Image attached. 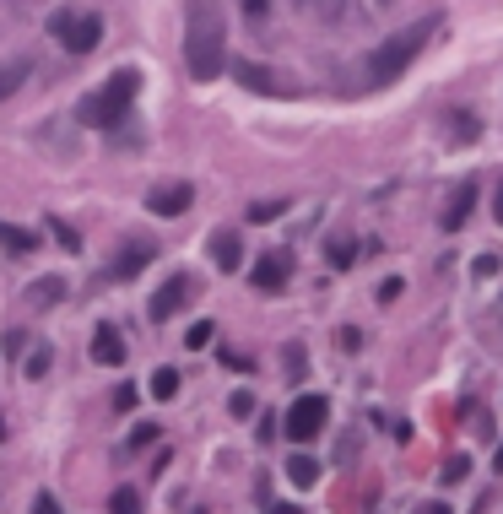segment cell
I'll use <instances>...</instances> for the list:
<instances>
[{
	"label": "cell",
	"mask_w": 503,
	"mask_h": 514,
	"mask_svg": "<svg viewBox=\"0 0 503 514\" xmlns=\"http://www.w3.org/2000/svg\"><path fill=\"white\" fill-rule=\"evenodd\" d=\"M228 65V22H222L217 0H190V22H184V71L195 82H211Z\"/></svg>",
	"instance_id": "cell-1"
},
{
	"label": "cell",
	"mask_w": 503,
	"mask_h": 514,
	"mask_svg": "<svg viewBox=\"0 0 503 514\" xmlns=\"http://www.w3.org/2000/svg\"><path fill=\"white\" fill-rule=\"evenodd\" d=\"M439 33V17H422V22H412V28H401V33H390L385 44L368 55V71H363V82L368 87H385V82H395V76L412 65L422 49H428V38Z\"/></svg>",
	"instance_id": "cell-2"
},
{
	"label": "cell",
	"mask_w": 503,
	"mask_h": 514,
	"mask_svg": "<svg viewBox=\"0 0 503 514\" xmlns=\"http://www.w3.org/2000/svg\"><path fill=\"white\" fill-rule=\"evenodd\" d=\"M141 92V71H114L103 87H92L82 98V109H76V120L92 125V130H114L119 120L130 114V103H136Z\"/></svg>",
	"instance_id": "cell-3"
},
{
	"label": "cell",
	"mask_w": 503,
	"mask_h": 514,
	"mask_svg": "<svg viewBox=\"0 0 503 514\" xmlns=\"http://www.w3.org/2000/svg\"><path fill=\"white\" fill-rule=\"evenodd\" d=\"M49 33H55L71 55H92L98 38H103V17H92V11H60V17H49Z\"/></svg>",
	"instance_id": "cell-4"
},
{
	"label": "cell",
	"mask_w": 503,
	"mask_h": 514,
	"mask_svg": "<svg viewBox=\"0 0 503 514\" xmlns=\"http://www.w3.org/2000/svg\"><path fill=\"white\" fill-rule=\"evenodd\" d=\"M330 423V401L325 395H298L293 406H287V439L293 444H309V439H320V428Z\"/></svg>",
	"instance_id": "cell-5"
},
{
	"label": "cell",
	"mask_w": 503,
	"mask_h": 514,
	"mask_svg": "<svg viewBox=\"0 0 503 514\" xmlns=\"http://www.w3.org/2000/svg\"><path fill=\"white\" fill-rule=\"evenodd\" d=\"M190 293H195V287H190V276H184V271H179V276H168V282L152 293L147 314H152V320H174V314L184 309V303H190Z\"/></svg>",
	"instance_id": "cell-6"
},
{
	"label": "cell",
	"mask_w": 503,
	"mask_h": 514,
	"mask_svg": "<svg viewBox=\"0 0 503 514\" xmlns=\"http://www.w3.org/2000/svg\"><path fill=\"white\" fill-rule=\"evenodd\" d=\"M152 260H157V244H152V239H130L125 255H119L114 266H109V276H114V282H136V276L147 271Z\"/></svg>",
	"instance_id": "cell-7"
},
{
	"label": "cell",
	"mask_w": 503,
	"mask_h": 514,
	"mask_svg": "<svg viewBox=\"0 0 503 514\" xmlns=\"http://www.w3.org/2000/svg\"><path fill=\"white\" fill-rule=\"evenodd\" d=\"M287 276H293V255H287V249H276V255H260L255 260V276H249V282H255L260 293H282Z\"/></svg>",
	"instance_id": "cell-8"
},
{
	"label": "cell",
	"mask_w": 503,
	"mask_h": 514,
	"mask_svg": "<svg viewBox=\"0 0 503 514\" xmlns=\"http://www.w3.org/2000/svg\"><path fill=\"white\" fill-rule=\"evenodd\" d=\"M233 76H238L249 92H271V98H276V92H298L287 76H276V71H266V65H255V60H233Z\"/></svg>",
	"instance_id": "cell-9"
},
{
	"label": "cell",
	"mask_w": 503,
	"mask_h": 514,
	"mask_svg": "<svg viewBox=\"0 0 503 514\" xmlns=\"http://www.w3.org/2000/svg\"><path fill=\"white\" fill-rule=\"evenodd\" d=\"M190 201H195L190 184H163V190L147 195V212H157V217H179V212H190Z\"/></svg>",
	"instance_id": "cell-10"
},
{
	"label": "cell",
	"mask_w": 503,
	"mask_h": 514,
	"mask_svg": "<svg viewBox=\"0 0 503 514\" xmlns=\"http://www.w3.org/2000/svg\"><path fill=\"white\" fill-rule=\"evenodd\" d=\"M471 212H476V184L466 179V184H455V190H449V206H444V233H460Z\"/></svg>",
	"instance_id": "cell-11"
},
{
	"label": "cell",
	"mask_w": 503,
	"mask_h": 514,
	"mask_svg": "<svg viewBox=\"0 0 503 514\" xmlns=\"http://www.w3.org/2000/svg\"><path fill=\"white\" fill-rule=\"evenodd\" d=\"M92 363H103V368H119V363H125V336H119L109 320L92 331Z\"/></svg>",
	"instance_id": "cell-12"
},
{
	"label": "cell",
	"mask_w": 503,
	"mask_h": 514,
	"mask_svg": "<svg viewBox=\"0 0 503 514\" xmlns=\"http://www.w3.org/2000/svg\"><path fill=\"white\" fill-rule=\"evenodd\" d=\"M211 260H217V271H238L244 266V239L233 228H217L211 233Z\"/></svg>",
	"instance_id": "cell-13"
},
{
	"label": "cell",
	"mask_w": 503,
	"mask_h": 514,
	"mask_svg": "<svg viewBox=\"0 0 503 514\" xmlns=\"http://www.w3.org/2000/svg\"><path fill=\"white\" fill-rule=\"evenodd\" d=\"M444 130H449V141H455V147H471V141L482 136V120L466 114V109H444Z\"/></svg>",
	"instance_id": "cell-14"
},
{
	"label": "cell",
	"mask_w": 503,
	"mask_h": 514,
	"mask_svg": "<svg viewBox=\"0 0 503 514\" xmlns=\"http://www.w3.org/2000/svg\"><path fill=\"white\" fill-rule=\"evenodd\" d=\"M60 298H65V276H38V282H28V293H22L28 309H49Z\"/></svg>",
	"instance_id": "cell-15"
},
{
	"label": "cell",
	"mask_w": 503,
	"mask_h": 514,
	"mask_svg": "<svg viewBox=\"0 0 503 514\" xmlns=\"http://www.w3.org/2000/svg\"><path fill=\"white\" fill-rule=\"evenodd\" d=\"M287 482H293V487H314V482H320V460H314V455H293V460H287Z\"/></svg>",
	"instance_id": "cell-16"
},
{
	"label": "cell",
	"mask_w": 503,
	"mask_h": 514,
	"mask_svg": "<svg viewBox=\"0 0 503 514\" xmlns=\"http://www.w3.org/2000/svg\"><path fill=\"white\" fill-rule=\"evenodd\" d=\"M0 244H6V249H17V255H33V249H38V233L17 228V222H0Z\"/></svg>",
	"instance_id": "cell-17"
},
{
	"label": "cell",
	"mask_w": 503,
	"mask_h": 514,
	"mask_svg": "<svg viewBox=\"0 0 503 514\" xmlns=\"http://www.w3.org/2000/svg\"><path fill=\"white\" fill-rule=\"evenodd\" d=\"M325 255H330V266H336V271H347L352 260H357V239H347V233H336V239L325 244Z\"/></svg>",
	"instance_id": "cell-18"
},
{
	"label": "cell",
	"mask_w": 503,
	"mask_h": 514,
	"mask_svg": "<svg viewBox=\"0 0 503 514\" xmlns=\"http://www.w3.org/2000/svg\"><path fill=\"white\" fill-rule=\"evenodd\" d=\"M152 395H157V401H174V395H179V368H157V374H152Z\"/></svg>",
	"instance_id": "cell-19"
},
{
	"label": "cell",
	"mask_w": 503,
	"mask_h": 514,
	"mask_svg": "<svg viewBox=\"0 0 503 514\" xmlns=\"http://www.w3.org/2000/svg\"><path fill=\"white\" fill-rule=\"evenodd\" d=\"M109 514H141V493L136 487H119V493L109 498Z\"/></svg>",
	"instance_id": "cell-20"
},
{
	"label": "cell",
	"mask_w": 503,
	"mask_h": 514,
	"mask_svg": "<svg viewBox=\"0 0 503 514\" xmlns=\"http://www.w3.org/2000/svg\"><path fill=\"white\" fill-rule=\"evenodd\" d=\"M22 76H28V65H0V98H11V92H17L22 87Z\"/></svg>",
	"instance_id": "cell-21"
},
{
	"label": "cell",
	"mask_w": 503,
	"mask_h": 514,
	"mask_svg": "<svg viewBox=\"0 0 503 514\" xmlns=\"http://www.w3.org/2000/svg\"><path fill=\"white\" fill-rule=\"evenodd\" d=\"M49 363H55V352H49V347H33V352H28V379H44Z\"/></svg>",
	"instance_id": "cell-22"
},
{
	"label": "cell",
	"mask_w": 503,
	"mask_h": 514,
	"mask_svg": "<svg viewBox=\"0 0 503 514\" xmlns=\"http://www.w3.org/2000/svg\"><path fill=\"white\" fill-rule=\"evenodd\" d=\"M49 233H55V239L65 244V249H71V255H82V233H76V228H65V222L55 217V222H49Z\"/></svg>",
	"instance_id": "cell-23"
},
{
	"label": "cell",
	"mask_w": 503,
	"mask_h": 514,
	"mask_svg": "<svg viewBox=\"0 0 503 514\" xmlns=\"http://www.w3.org/2000/svg\"><path fill=\"white\" fill-rule=\"evenodd\" d=\"M136 401H141L136 385H119V390H114V412H136Z\"/></svg>",
	"instance_id": "cell-24"
},
{
	"label": "cell",
	"mask_w": 503,
	"mask_h": 514,
	"mask_svg": "<svg viewBox=\"0 0 503 514\" xmlns=\"http://www.w3.org/2000/svg\"><path fill=\"white\" fill-rule=\"evenodd\" d=\"M228 412H233V417H255V395H249V390H238L233 401H228Z\"/></svg>",
	"instance_id": "cell-25"
},
{
	"label": "cell",
	"mask_w": 503,
	"mask_h": 514,
	"mask_svg": "<svg viewBox=\"0 0 503 514\" xmlns=\"http://www.w3.org/2000/svg\"><path fill=\"white\" fill-rule=\"evenodd\" d=\"M249 217H255V222H271V217H282V201H255V206H249Z\"/></svg>",
	"instance_id": "cell-26"
},
{
	"label": "cell",
	"mask_w": 503,
	"mask_h": 514,
	"mask_svg": "<svg viewBox=\"0 0 503 514\" xmlns=\"http://www.w3.org/2000/svg\"><path fill=\"white\" fill-rule=\"evenodd\" d=\"M206 341H211V320H201V325H190V336H184V347H206Z\"/></svg>",
	"instance_id": "cell-27"
},
{
	"label": "cell",
	"mask_w": 503,
	"mask_h": 514,
	"mask_svg": "<svg viewBox=\"0 0 503 514\" xmlns=\"http://www.w3.org/2000/svg\"><path fill=\"white\" fill-rule=\"evenodd\" d=\"M466 471H471V460H466V455L444 460V482H460V477H466Z\"/></svg>",
	"instance_id": "cell-28"
},
{
	"label": "cell",
	"mask_w": 503,
	"mask_h": 514,
	"mask_svg": "<svg viewBox=\"0 0 503 514\" xmlns=\"http://www.w3.org/2000/svg\"><path fill=\"white\" fill-rule=\"evenodd\" d=\"M152 439H157V423H136V433H130V444H136V450H147Z\"/></svg>",
	"instance_id": "cell-29"
},
{
	"label": "cell",
	"mask_w": 503,
	"mask_h": 514,
	"mask_svg": "<svg viewBox=\"0 0 503 514\" xmlns=\"http://www.w3.org/2000/svg\"><path fill=\"white\" fill-rule=\"evenodd\" d=\"M33 514H65V509H60L55 493H38V498H33Z\"/></svg>",
	"instance_id": "cell-30"
},
{
	"label": "cell",
	"mask_w": 503,
	"mask_h": 514,
	"mask_svg": "<svg viewBox=\"0 0 503 514\" xmlns=\"http://www.w3.org/2000/svg\"><path fill=\"white\" fill-rule=\"evenodd\" d=\"M471 271H476V276H493V271H498V255H476Z\"/></svg>",
	"instance_id": "cell-31"
},
{
	"label": "cell",
	"mask_w": 503,
	"mask_h": 514,
	"mask_svg": "<svg viewBox=\"0 0 503 514\" xmlns=\"http://www.w3.org/2000/svg\"><path fill=\"white\" fill-rule=\"evenodd\" d=\"M244 11H249V22H260L271 11V0H244Z\"/></svg>",
	"instance_id": "cell-32"
},
{
	"label": "cell",
	"mask_w": 503,
	"mask_h": 514,
	"mask_svg": "<svg viewBox=\"0 0 503 514\" xmlns=\"http://www.w3.org/2000/svg\"><path fill=\"white\" fill-rule=\"evenodd\" d=\"M22 347H28V336H22V331H11V336H6V352H11V358H22Z\"/></svg>",
	"instance_id": "cell-33"
},
{
	"label": "cell",
	"mask_w": 503,
	"mask_h": 514,
	"mask_svg": "<svg viewBox=\"0 0 503 514\" xmlns=\"http://www.w3.org/2000/svg\"><path fill=\"white\" fill-rule=\"evenodd\" d=\"M417 514H449V504H444V498H433V504H422Z\"/></svg>",
	"instance_id": "cell-34"
},
{
	"label": "cell",
	"mask_w": 503,
	"mask_h": 514,
	"mask_svg": "<svg viewBox=\"0 0 503 514\" xmlns=\"http://www.w3.org/2000/svg\"><path fill=\"white\" fill-rule=\"evenodd\" d=\"M266 514H298L293 504H266Z\"/></svg>",
	"instance_id": "cell-35"
},
{
	"label": "cell",
	"mask_w": 503,
	"mask_h": 514,
	"mask_svg": "<svg viewBox=\"0 0 503 514\" xmlns=\"http://www.w3.org/2000/svg\"><path fill=\"white\" fill-rule=\"evenodd\" d=\"M493 471H498V477H503V444H498V455H493Z\"/></svg>",
	"instance_id": "cell-36"
},
{
	"label": "cell",
	"mask_w": 503,
	"mask_h": 514,
	"mask_svg": "<svg viewBox=\"0 0 503 514\" xmlns=\"http://www.w3.org/2000/svg\"><path fill=\"white\" fill-rule=\"evenodd\" d=\"M493 217L503 222V190H498V201H493Z\"/></svg>",
	"instance_id": "cell-37"
},
{
	"label": "cell",
	"mask_w": 503,
	"mask_h": 514,
	"mask_svg": "<svg viewBox=\"0 0 503 514\" xmlns=\"http://www.w3.org/2000/svg\"><path fill=\"white\" fill-rule=\"evenodd\" d=\"M0 439H6V423H0Z\"/></svg>",
	"instance_id": "cell-38"
}]
</instances>
